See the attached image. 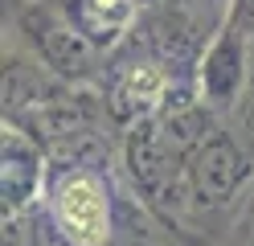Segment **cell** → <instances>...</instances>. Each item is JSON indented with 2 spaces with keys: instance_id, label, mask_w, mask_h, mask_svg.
Returning <instances> with one entry per match:
<instances>
[{
  "instance_id": "obj_1",
  "label": "cell",
  "mask_w": 254,
  "mask_h": 246,
  "mask_svg": "<svg viewBox=\"0 0 254 246\" xmlns=\"http://www.w3.org/2000/svg\"><path fill=\"white\" fill-rule=\"evenodd\" d=\"M152 209L131 193L119 164H62L50 160L41 222L50 246H115Z\"/></svg>"
},
{
  "instance_id": "obj_2",
  "label": "cell",
  "mask_w": 254,
  "mask_h": 246,
  "mask_svg": "<svg viewBox=\"0 0 254 246\" xmlns=\"http://www.w3.org/2000/svg\"><path fill=\"white\" fill-rule=\"evenodd\" d=\"M4 37L74 86H99L107 70V54L78 29L66 0H4Z\"/></svg>"
},
{
  "instance_id": "obj_3",
  "label": "cell",
  "mask_w": 254,
  "mask_h": 246,
  "mask_svg": "<svg viewBox=\"0 0 254 246\" xmlns=\"http://www.w3.org/2000/svg\"><path fill=\"white\" fill-rule=\"evenodd\" d=\"M238 0H144L135 37L152 45L185 82L197 86V66L217 33L234 21Z\"/></svg>"
},
{
  "instance_id": "obj_4",
  "label": "cell",
  "mask_w": 254,
  "mask_h": 246,
  "mask_svg": "<svg viewBox=\"0 0 254 246\" xmlns=\"http://www.w3.org/2000/svg\"><path fill=\"white\" fill-rule=\"evenodd\" d=\"M189 86H193V82H185L139 37H131L123 49H115V54L107 58L103 78H99V94H103L111 119L119 127H131L139 119H148V115L164 111L168 98L177 90H189Z\"/></svg>"
},
{
  "instance_id": "obj_5",
  "label": "cell",
  "mask_w": 254,
  "mask_h": 246,
  "mask_svg": "<svg viewBox=\"0 0 254 246\" xmlns=\"http://www.w3.org/2000/svg\"><path fill=\"white\" fill-rule=\"evenodd\" d=\"M50 152L25 127L0 119V218H21L41 209Z\"/></svg>"
},
{
  "instance_id": "obj_6",
  "label": "cell",
  "mask_w": 254,
  "mask_h": 246,
  "mask_svg": "<svg viewBox=\"0 0 254 246\" xmlns=\"http://www.w3.org/2000/svg\"><path fill=\"white\" fill-rule=\"evenodd\" d=\"M246 78H250V33L238 21H230L197 66V98L217 119L230 123V115L242 103Z\"/></svg>"
},
{
  "instance_id": "obj_7",
  "label": "cell",
  "mask_w": 254,
  "mask_h": 246,
  "mask_svg": "<svg viewBox=\"0 0 254 246\" xmlns=\"http://www.w3.org/2000/svg\"><path fill=\"white\" fill-rule=\"evenodd\" d=\"M66 8L107 58L131 41L144 21V0H66Z\"/></svg>"
}]
</instances>
